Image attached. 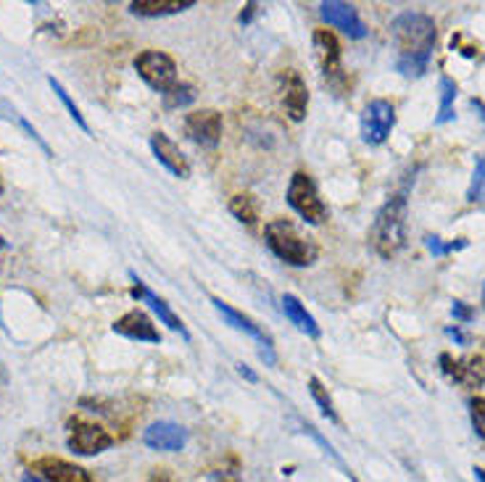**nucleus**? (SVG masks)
<instances>
[{
  "label": "nucleus",
  "instance_id": "obj_1",
  "mask_svg": "<svg viewBox=\"0 0 485 482\" xmlns=\"http://www.w3.org/2000/svg\"><path fill=\"white\" fill-rule=\"evenodd\" d=\"M390 35L396 45V71L407 79L422 77L430 67V56L438 37L433 16L419 11H404L393 19Z\"/></svg>",
  "mask_w": 485,
  "mask_h": 482
},
{
  "label": "nucleus",
  "instance_id": "obj_2",
  "mask_svg": "<svg viewBox=\"0 0 485 482\" xmlns=\"http://www.w3.org/2000/svg\"><path fill=\"white\" fill-rule=\"evenodd\" d=\"M407 211H409V201L407 193H396L390 196L382 208L375 214V222L370 227V248L380 256V259H393L404 250L407 245Z\"/></svg>",
  "mask_w": 485,
  "mask_h": 482
},
{
  "label": "nucleus",
  "instance_id": "obj_3",
  "mask_svg": "<svg viewBox=\"0 0 485 482\" xmlns=\"http://www.w3.org/2000/svg\"><path fill=\"white\" fill-rule=\"evenodd\" d=\"M264 242L279 261H285L290 267H312L319 256L312 238H304L296 230V224L288 219H272L264 227Z\"/></svg>",
  "mask_w": 485,
  "mask_h": 482
},
{
  "label": "nucleus",
  "instance_id": "obj_4",
  "mask_svg": "<svg viewBox=\"0 0 485 482\" xmlns=\"http://www.w3.org/2000/svg\"><path fill=\"white\" fill-rule=\"evenodd\" d=\"M285 198H288V206L293 208L307 224H325L327 216H330L325 201L319 198V190H316L314 179L307 172H296L290 177Z\"/></svg>",
  "mask_w": 485,
  "mask_h": 482
},
{
  "label": "nucleus",
  "instance_id": "obj_5",
  "mask_svg": "<svg viewBox=\"0 0 485 482\" xmlns=\"http://www.w3.org/2000/svg\"><path fill=\"white\" fill-rule=\"evenodd\" d=\"M211 306L216 309V314L224 319V324H230L233 330H238V332H245L248 338H253L256 345H259V359L267 364V367H275L278 364V353H275V341H272V335L261 327V324H256L251 316H245L242 311L233 309L227 301H222V298H211Z\"/></svg>",
  "mask_w": 485,
  "mask_h": 482
},
{
  "label": "nucleus",
  "instance_id": "obj_6",
  "mask_svg": "<svg viewBox=\"0 0 485 482\" xmlns=\"http://www.w3.org/2000/svg\"><path fill=\"white\" fill-rule=\"evenodd\" d=\"M396 127V108L385 98H375L364 105L361 116H359V132L367 145H382L390 138Z\"/></svg>",
  "mask_w": 485,
  "mask_h": 482
},
{
  "label": "nucleus",
  "instance_id": "obj_7",
  "mask_svg": "<svg viewBox=\"0 0 485 482\" xmlns=\"http://www.w3.org/2000/svg\"><path fill=\"white\" fill-rule=\"evenodd\" d=\"M135 69H138L140 79L161 95L177 85V64L172 56H167L161 50H142L135 59Z\"/></svg>",
  "mask_w": 485,
  "mask_h": 482
},
{
  "label": "nucleus",
  "instance_id": "obj_8",
  "mask_svg": "<svg viewBox=\"0 0 485 482\" xmlns=\"http://www.w3.org/2000/svg\"><path fill=\"white\" fill-rule=\"evenodd\" d=\"M69 427V438H67V446L74 450L77 456H98L108 448L116 443V438L104 430L101 424H93V422H85L79 416H74L67 422Z\"/></svg>",
  "mask_w": 485,
  "mask_h": 482
},
{
  "label": "nucleus",
  "instance_id": "obj_9",
  "mask_svg": "<svg viewBox=\"0 0 485 482\" xmlns=\"http://www.w3.org/2000/svg\"><path fill=\"white\" fill-rule=\"evenodd\" d=\"M185 135L193 140L196 145L214 150L222 140V114L214 108H201L185 116Z\"/></svg>",
  "mask_w": 485,
  "mask_h": 482
},
{
  "label": "nucleus",
  "instance_id": "obj_10",
  "mask_svg": "<svg viewBox=\"0 0 485 482\" xmlns=\"http://www.w3.org/2000/svg\"><path fill=\"white\" fill-rule=\"evenodd\" d=\"M438 364L444 375L464 387H483L485 385V359L483 356H459L453 359L449 353L438 356Z\"/></svg>",
  "mask_w": 485,
  "mask_h": 482
},
{
  "label": "nucleus",
  "instance_id": "obj_11",
  "mask_svg": "<svg viewBox=\"0 0 485 482\" xmlns=\"http://www.w3.org/2000/svg\"><path fill=\"white\" fill-rule=\"evenodd\" d=\"M279 95H282V105L288 111V116L293 122H304L307 119V108H309V90L304 77L296 69L279 71L278 77Z\"/></svg>",
  "mask_w": 485,
  "mask_h": 482
},
{
  "label": "nucleus",
  "instance_id": "obj_12",
  "mask_svg": "<svg viewBox=\"0 0 485 482\" xmlns=\"http://www.w3.org/2000/svg\"><path fill=\"white\" fill-rule=\"evenodd\" d=\"M312 45L325 79L330 85L341 82L343 79V69H341V42H338V37L333 35L330 30H316L312 35Z\"/></svg>",
  "mask_w": 485,
  "mask_h": 482
},
{
  "label": "nucleus",
  "instance_id": "obj_13",
  "mask_svg": "<svg viewBox=\"0 0 485 482\" xmlns=\"http://www.w3.org/2000/svg\"><path fill=\"white\" fill-rule=\"evenodd\" d=\"M319 16H322L330 27L346 32V35L353 37V40H361V37L367 35V27H364V22L359 19L356 8H353L351 3H343V0H325V3L319 5Z\"/></svg>",
  "mask_w": 485,
  "mask_h": 482
},
{
  "label": "nucleus",
  "instance_id": "obj_14",
  "mask_svg": "<svg viewBox=\"0 0 485 482\" xmlns=\"http://www.w3.org/2000/svg\"><path fill=\"white\" fill-rule=\"evenodd\" d=\"M130 277H133V282H135V285H133V298H135V301H142V304H148V306L153 309V314L159 316V322H161V324H167L172 332H179V335H182V341H190L188 327H185V324H182V319H179V316L169 309V304H167L164 298H159V296H156V293H153V290H151V287H148V285H145V282H142L135 272H130Z\"/></svg>",
  "mask_w": 485,
  "mask_h": 482
},
{
  "label": "nucleus",
  "instance_id": "obj_15",
  "mask_svg": "<svg viewBox=\"0 0 485 482\" xmlns=\"http://www.w3.org/2000/svg\"><path fill=\"white\" fill-rule=\"evenodd\" d=\"M111 330L127 341H138V343H161V332L156 330V324L151 322V316L145 311H127L124 316H119Z\"/></svg>",
  "mask_w": 485,
  "mask_h": 482
},
{
  "label": "nucleus",
  "instance_id": "obj_16",
  "mask_svg": "<svg viewBox=\"0 0 485 482\" xmlns=\"http://www.w3.org/2000/svg\"><path fill=\"white\" fill-rule=\"evenodd\" d=\"M151 150H153L156 161H159L167 172H172L174 177H179V179H188V177H190V161L185 159V153L179 150V145H177L167 132H153V135H151Z\"/></svg>",
  "mask_w": 485,
  "mask_h": 482
},
{
  "label": "nucleus",
  "instance_id": "obj_17",
  "mask_svg": "<svg viewBox=\"0 0 485 482\" xmlns=\"http://www.w3.org/2000/svg\"><path fill=\"white\" fill-rule=\"evenodd\" d=\"M30 472H37V477L45 482H96L87 469L56 456H42Z\"/></svg>",
  "mask_w": 485,
  "mask_h": 482
},
{
  "label": "nucleus",
  "instance_id": "obj_18",
  "mask_svg": "<svg viewBox=\"0 0 485 482\" xmlns=\"http://www.w3.org/2000/svg\"><path fill=\"white\" fill-rule=\"evenodd\" d=\"M142 443L153 450H164V453H177L188 443V432L174 424V422H153L145 432H142Z\"/></svg>",
  "mask_w": 485,
  "mask_h": 482
},
{
  "label": "nucleus",
  "instance_id": "obj_19",
  "mask_svg": "<svg viewBox=\"0 0 485 482\" xmlns=\"http://www.w3.org/2000/svg\"><path fill=\"white\" fill-rule=\"evenodd\" d=\"M282 314H285V319L298 330V332H304L307 338H319L322 335V330H319V324H316V319H314L312 314L307 311V306L296 298V296H290V293H285L282 296Z\"/></svg>",
  "mask_w": 485,
  "mask_h": 482
},
{
  "label": "nucleus",
  "instance_id": "obj_20",
  "mask_svg": "<svg viewBox=\"0 0 485 482\" xmlns=\"http://www.w3.org/2000/svg\"><path fill=\"white\" fill-rule=\"evenodd\" d=\"M193 5H196V0H135V3H130V11L135 16H145V19H161V16L182 14Z\"/></svg>",
  "mask_w": 485,
  "mask_h": 482
},
{
  "label": "nucleus",
  "instance_id": "obj_21",
  "mask_svg": "<svg viewBox=\"0 0 485 482\" xmlns=\"http://www.w3.org/2000/svg\"><path fill=\"white\" fill-rule=\"evenodd\" d=\"M438 90H441V105H438V116H435V124H446L453 119V101H456V82L451 77H441L438 82Z\"/></svg>",
  "mask_w": 485,
  "mask_h": 482
},
{
  "label": "nucleus",
  "instance_id": "obj_22",
  "mask_svg": "<svg viewBox=\"0 0 485 482\" xmlns=\"http://www.w3.org/2000/svg\"><path fill=\"white\" fill-rule=\"evenodd\" d=\"M48 85L53 87V93L59 95V101L64 104V108L69 111V116H71V119H74V124H77V127H79V130H82L85 135H93V132H90V124H87V119L82 116V111H79V105L74 104V101H71V98H69V93H67V87H64V85H61L59 79H53V77H48Z\"/></svg>",
  "mask_w": 485,
  "mask_h": 482
},
{
  "label": "nucleus",
  "instance_id": "obj_23",
  "mask_svg": "<svg viewBox=\"0 0 485 482\" xmlns=\"http://www.w3.org/2000/svg\"><path fill=\"white\" fill-rule=\"evenodd\" d=\"M161 101H164V108H167V111L185 108V105H190L196 101V87L188 85V82H177L174 87H169V90L161 95Z\"/></svg>",
  "mask_w": 485,
  "mask_h": 482
},
{
  "label": "nucleus",
  "instance_id": "obj_24",
  "mask_svg": "<svg viewBox=\"0 0 485 482\" xmlns=\"http://www.w3.org/2000/svg\"><path fill=\"white\" fill-rule=\"evenodd\" d=\"M230 211H233L235 219H241L245 224H256V219H259V204H256V198L248 196V193L235 196V198L230 201Z\"/></svg>",
  "mask_w": 485,
  "mask_h": 482
},
{
  "label": "nucleus",
  "instance_id": "obj_25",
  "mask_svg": "<svg viewBox=\"0 0 485 482\" xmlns=\"http://www.w3.org/2000/svg\"><path fill=\"white\" fill-rule=\"evenodd\" d=\"M309 393H312V398L316 401V406H319L322 416H325V419H330V422H338V412H335L333 398H330L327 387L322 385V379L309 377Z\"/></svg>",
  "mask_w": 485,
  "mask_h": 482
},
{
  "label": "nucleus",
  "instance_id": "obj_26",
  "mask_svg": "<svg viewBox=\"0 0 485 482\" xmlns=\"http://www.w3.org/2000/svg\"><path fill=\"white\" fill-rule=\"evenodd\" d=\"M467 201H472V204L485 201V159L483 156L475 161V172H472V182H470V190H467Z\"/></svg>",
  "mask_w": 485,
  "mask_h": 482
},
{
  "label": "nucleus",
  "instance_id": "obj_27",
  "mask_svg": "<svg viewBox=\"0 0 485 482\" xmlns=\"http://www.w3.org/2000/svg\"><path fill=\"white\" fill-rule=\"evenodd\" d=\"M425 245H427V250H430L433 256H446V253H453V250L467 248V241H464V238H459L456 242H441V238L427 235V238H425Z\"/></svg>",
  "mask_w": 485,
  "mask_h": 482
},
{
  "label": "nucleus",
  "instance_id": "obj_28",
  "mask_svg": "<svg viewBox=\"0 0 485 482\" xmlns=\"http://www.w3.org/2000/svg\"><path fill=\"white\" fill-rule=\"evenodd\" d=\"M470 419H472V427L475 432L485 441V398L483 396H475L470 401Z\"/></svg>",
  "mask_w": 485,
  "mask_h": 482
},
{
  "label": "nucleus",
  "instance_id": "obj_29",
  "mask_svg": "<svg viewBox=\"0 0 485 482\" xmlns=\"http://www.w3.org/2000/svg\"><path fill=\"white\" fill-rule=\"evenodd\" d=\"M451 316H453V322L467 324V322H472V319H475V311L470 309L464 301H451Z\"/></svg>",
  "mask_w": 485,
  "mask_h": 482
},
{
  "label": "nucleus",
  "instance_id": "obj_30",
  "mask_svg": "<svg viewBox=\"0 0 485 482\" xmlns=\"http://www.w3.org/2000/svg\"><path fill=\"white\" fill-rule=\"evenodd\" d=\"M22 127H24V130L30 132V138L37 140V145H40V148H42V150H45L48 156H53V153H50V148H48V142H45V140H42V138H40V135H37V130H35V127H32V124H30V122H27V119H22Z\"/></svg>",
  "mask_w": 485,
  "mask_h": 482
},
{
  "label": "nucleus",
  "instance_id": "obj_31",
  "mask_svg": "<svg viewBox=\"0 0 485 482\" xmlns=\"http://www.w3.org/2000/svg\"><path fill=\"white\" fill-rule=\"evenodd\" d=\"M256 14H259V3H248V5H245V11H241L238 22H241L242 27H245V24H248V22H251V19H253Z\"/></svg>",
  "mask_w": 485,
  "mask_h": 482
},
{
  "label": "nucleus",
  "instance_id": "obj_32",
  "mask_svg": "<svg viewBox=\"0 0 485 482\" xmlns=\"http://www.w3.org/2000/svg\"><path fill=\"white\" fill-rule=\"evenodd\" d=\"M148 482H177V480H174V475L169 469H153Z\"/></svg>",
  "mask_w": 485,
  "mask_h": 482
},
{
  "label": "nucleus",
  "instance_id": "obj_33",
  "mask_svg": "<svg viewBox=\"0 0 485 482\" xmlns=\"http://www.w3.org/2000/svg\"><path fill=\"white\" fill-rule=\"evenodd\" d=\"M446 335H449V338H453V341H456L459 345L470 343V338H467V335H464V332H462L459 327H449V330H446Z\"/></svg>",
  "mask_w": 485,
  "mask_h": 482
},
{
  "label": "nucleus",
  "instance_id": "obj_34",
  "mask_svg": "<svg viewBox=\"0 0 485 482\" xmlns=\"http://www.w3.org/2000/svg\"><path fill=\"white\" fill-rule=\"evenodd\" d=\"M238 375L248 379V382H256V375H253V372H251V369H248L245 364H238Z\"/></svg>",
  "mask_w": 485,
  "mask_h": 482
},
{
  "label": "nucleus",
  "instance_id": "obj_35",
  "mask_svg": "<svg viewBox=\"0 0 485 482\" xmlns=\"http://www.w3.org/2000/svg\"><path fill=\"white\" fill-rule=\"evenodd\" d=\"M470 105H472V108H475V111L480 114V119L485 122V104H483V101H475V98H472V101H470Z\"/></svg>",
  "mask_w": 485,
  "mask_h": 482
},
{
  "label": "nucleus",
  "instance_id": "obj_36",
  "mask_svg": "<svg viewBox=\"0 0 485 482\" xmlns=\"http://www.w3.org/2000/svg\"><path fill=\"white\" fill-rule=\"evenodd\" d=\"M22 482H42V480H40V477H37L35 472H27V475H24V477H22Z\"/></svg>",
  "mask_w": 485,
  "mask_h": 482
},
{
  "label": "nucleus",
  "instance_id": "obj_37",
  "mask_svg": "<svg viewBox=\"0 0 485 482\" xmlns=\"http://www.w3.org/2000/svg\"><path fill=\"white\" fill-rule=\"evenodd\" d=\"M472 472H475V477H478V482H485V469H480V467H475Z\"/></svg>",
  "mask_w": 485,
  "mask_h": 482
},
{
  "label": "nucleus",
  "instance_id": "obj_38",
  "mask_svg": "<svg viewBox=\"0 0 485 482\" xmlns=\"http://www.w3.org/2000/svg\"><path fill=\"white\" fill-rule=\"evenodd\" d=\"M5 248H8V242H5V238L0 235V250H5Z\"/></svg>",
  "mask_w": 485,
  "mask_h": 482
},
{
  "label": "nucleus",
  "instance_id": "obj_39",
  "mask_svg": "<svg viewBox=\"0 0 485 482\" xmlns=\"http://www.w3.org/2000/svg\"><path fill=\"white\" fill-rule=\"evenodd\" d=\"M483 306H485V287H483Z\"/></svg>",
  "mask_w": 485,
  "mask_h": 482
},
{
  "label": "nucleus",
  "instance_id": "obj_40",
  "mask_svg": "<svg viewBox=\"0 0 485 482\" xmlns=\"http://www.w3.org/2000/svg\"><path fill=\"white\" fill-rule=\"evenodd\" d=\"M0 193H3V182H0Z\"/></svg>",
  "mask_w": 485,
  "mask_h": 482
},
{
  "label": "nucleus",
  "instance_id": "obj_41",
  "mask_svg": "<svg viewBox=\"0 0 485 482\" xmlns=\"http://www.w3.org/2000/svg\"><path fill=\"white\" fill-rule=\"evenodd\" d=\"M222 482H235V480H222Z\"/></svg>",
  "mask_w": 485,
  "mask_h": 482
}]
</instances>
